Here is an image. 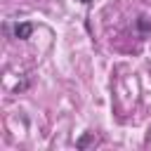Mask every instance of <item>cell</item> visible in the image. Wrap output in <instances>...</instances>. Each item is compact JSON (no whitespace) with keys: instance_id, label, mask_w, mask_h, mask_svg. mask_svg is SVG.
Here are the masks:
<instances>
[{"instance_id":"cell-1","label":"cell","mask_w":151,"mask_h":151,"mask_svg":"<svg viewBox=\"0 0 151 151\" xmlns=\"http://www.w3.org/2000/svg\"><path fill=\"white\" fill-rule=\"evenodd\" d=\"M31 33H33V24H31V21H21V24H17V28H14V35H17L19 40H28Z\"/></svg>"},{"instance_id":"cell-2","label":"cell","mask_w":151,"mask_h":151,"mask_svg":"<svg viewBox=\"0 0 151 151\" xmlns=\"http://www.w3.org/2000/svg\"><path fill=\"white\" fill-rule=\"evenodd\" d=\"M90 144H94V132H87V134H83V137L76 142V146H78V149H87Z\"/></svg>"},{"instance_id":"cell-3","label":"cell","mask_w":151,"mask_h":151,"mask_svg":"<svg viewBox=\"0 0 151 151\" xmlns=\"http://www.w3.org/2000/svg\"><path fill=\"white\" fill-rule=\"evenodd\" d=\"M137 28H139L144 35H149V33H151V19H149V17H139V19H137Z\"/></svg>"},{"instance_id":"cell-4","label":"cell","mask_w":151,"mask_h":151,"mask_svg":"<svg viewBox=\"0 0 151 151\" xmlns=\"http://www.w3.org/2000/svg\"><path fill=\"white\" fill-rule=\"evenodd\" d=\"M80 2H85V5H87V2H90V0H80Z\"/></svg>"}]
</instances>
